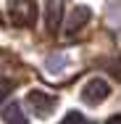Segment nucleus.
Returning <instances> with one entry per match:
<instances>
[{
  "label": "nucleus",
  "instance_id": "nucleus-5",
  "mask_svg": "<svg viewBox=\"0 0 121 124\" xmlns=\"http://www.w3.org/2000/svg\"><path fill=\"white\" fill-rule=\"evenodd\" d=\"M90 16H92V13H90V8H87V5H76V8L71 11V16H69L66 32H69V34H76V32H79L82 26L90 21Z\"/></svg>",
  "mask_w": 121,
  "mask_h": 124
},
{
  "label": "nucleus",
  "instance_id": "nucleus-8",
  "mask_svg": "<svg viewBox=\"0 0 121 124\" xmlns=\"http://www.w3.org/2000/svg\"><path fill=\"white\" fill-rule=\"evenodd\" d=\"M11 90H13V87H11L8 82H0V100L5 98V95H11Z\"/></svg>",
  "mask_w": 121,
  "mask_h": 124
},
{
  "label": "nucleus",
  "instance_id": "nucleus-2",
  "mask_svg": "<svg viewBox=\"0 0 121 124\" xmlns=\"http://www.w3.org/2000/svg\"><path fill=\"white\" fill-rule=\"evenodd\" d=\"M111 95V87H108V82L105 79H100V77H95V79H90L87 85H84V90H82V100L84 103H103V100Z\"/></svg>",
  "mask_w": 121,
  "mask_h": 124
},
{
  "label": "nucleus",
  "instance_id": "nucleus-1",
  "mask_svg": "<svg viewBox=\"0 0 121 124\" xmlns=\"http://www.w3.org/2000/svg\"><path fill=\"white\" fill-rule=\"evenodd\" d=\"M8 16L16 26H32L37 21V5L32 0H11Z\"/></svg>",
  "mask_w": 121,
  "mask_h": 124
},
{
  "label": "nucleus",
  "instance_id": "nucleus-6",
  "mask_svg": "<svg viewBox=\"0 0 121 124\" xmlns=\"http://www.w3.org/2000/svg\"><path fill=\"white\" fill-rule=\"evenodd\" d=\"M3 122L5 124H26V114L19 103H11L3 108Z\"/></svg>",
  "mask_w": 121,
  "mask_h": 124
},
{
  "label": "nucleus",
  "instance_id": "nucleus-3",
  "mask_svg": "<svg viewBox=\"0 0 121 124\" xmlns=\"http://www.w3.org/2000/svg\"><path fill=\"white\" fill-rule=\"evenodd\" d=\"M63 21V0H48L45 3V24L48 32H58Z\"/></svg>",
  "mask_w": 121,
  "mask_h": 124
},
{
  "label": "nucleus",
  "instance_id": "nucleus-9",
  "mask_svg": "<svg viewBox=\"0 0 121 124\" xmlns=\"http://www.w3.org/2000/svg\"><path fill=\"white\" fill-rule=\"evenodd\" d=\"M111 71H113V77H119V79H121V63H113Z\"/></svg>",
  "mask_w": 121,
  "mask_h": 124
},
{
  "label": "nucleus",
  "instance_id": "nucleus-4",
  "mask_svg": "<svg viewBox=\"0 0 121 124\" xmlns=\"http://www.w3.org/2000/svg\"><path fill=\"white\" fill-rule=\"evenodd\" d=\"M26 100H29V106L34 108L37 116H48L50 111L55 108V98H53V95H45V93H40V90H32Z\"/></svg>",
  "mask_w": 121,
  "mask_h": 124
},
{
  "label": "nucleus",
  "instance_id": "nucleus-7",
  "mask_svg": "<svg viewBox=\"0 0 121 124\" xmlns=\"http://www.w3.org/2000/svg\"><path fill=\"white\" fill-rule=\"evenodd\" d=\"M61 124H84V119H82V114H69Z\"/></svg>",
  "mask_w": 121,
  "mask_h": 124
},
{
  "label": "nucleus",
  "instance_id": "nucleus-10",
  "mask_svg": "<svg viewBox=\"0 0 121 124\" xmlns=\"http://www.w3.org/2000/svg\"><path fill=\"white\" fill-rule=\"evenodd\" d=\"M108 124H121V116H113V119H108Z\"/></svg>",
  "mask_w": 121,
  "mask_h": 124
}]
</instances>
